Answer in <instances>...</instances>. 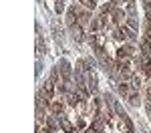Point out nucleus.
<instances>
[{
    "label": "nucleus",
    "mask_w": 151,
    "mask_h": 133,
    "mask_svg": "<svg viewBox=\"0 0 151 133\" xmlns=\"http://www.w3.org/2000/svg\"><path fill=\"white\" fill-rule=\"evenodd\" d=\"M127 20H129V16L123 10H113V24H115L117 28L127 26Z\"/></svg>",
    "instance_id": "nucleus-1"
},
{
    "label": "nucleus",
    "mask_w": 151,
    "mask_h": 133,
    "mask_svg": "<svg viewBox=\"0 0 151 133\" xmlns=\"http://www.w3.org/2000/svg\"><path fill=\"white\" fill-rule=\"evenodd\" d=\"M50 111H52V115H57V117H60L63 115V109H65V101L63 99H52L50 101Z\"/></svg>",
    "instance_id": "nucleus-2"
},
{
    "label": "nucleus",
    "mask_w": 151,
    "mask_h": 133,
    "mask_svg": "<svg viewBox=\"0 0 151 133\" xmlns=\"http://www.w3.org/2000/svg\"><path fill=\"white\" fill-rule=\"evenodd\" d=\"M91 22H93V18H91L89 10H79V18H77V24H81V26H89V28H91Z\"/></svg>",
    "instance_id": "nucleus-3"
},
{
    "label": "nucleus",
    "mask_w": 151,
    "mask_h": 133,
    "mask_svg": "<svg viewBox=\"0 0 151 133\" xmlns=\"http://www.w3.org/2000/svg\"><path fill=\"white\" fill-rule=\"evenodd\" d=\"M93 133H103L105 129V119L103 117H95L93 121H91V127H89Z\"/></svg>",
    "instance_id": "nucleus-4"
},
{
    "label": "nucleus",
    "mask_w": 151,
    "mask_h": 133,
    "mask_svg": "<svg viewBox=\"0 0 151 133\" xmlns=\"http://www.w3.org/2000/svg\"><path fill=\"white\" fill-rule=\"evenodd\" d=\"M70 32H73V38H75L77 42H81L83 38H85V32H83V26H81V24H75V26H70Z\"/></svg>",
    "instance_id": "nucleus-5"
},
{
    "label": "nucleus",
    "mask_w": 151,
    "mask_h": 133,
    "mask_svg": "<svg viewBox=\"0 0 151 133\" xmlns=\"http://www.w3.org/2000/svg\"><path fill=\"white\" fill-rule=\"evenodd\" d=\"M58 121H60V129H63L65 133H75V131H77V127H75V125H70L65 117H58Z\"/></svg>",
    "instance_id": "nucleus-6"
},
{
    "label": "nucleus",
    "mask_w": 151,
    "mask_h": 133,
    "mask_svg": "<svg viewBox=\"0 0 151 133\" xmlns=\"http://www.w3.org/2000/svg\"><path fill=\"white\" fill-rule=\"evenodd\" d=\"M141 48H143V55H151V40L143 38L141 40Z\"/></svg>",
    "instance_id": "nucleus-7"
},
{
    "label": "nucleus",
    "mask_w": 151,
    "mask_h": 133,
    "mask_svg": "<svg viewBox=\"0 0 151 133\" xmlns=\"http://www.w3.org/2000/svg\"><path fill=\"white\" fill-rule=\"evenodd\" d=\"M79 2H81V4L85 6V8H87V10H93L95 6H97V2H95V0H79Z\"/></svg>",
    "instance_id": "nucleus-8"
},
{
    "label": "nucleus",
    "mask_w": 151,
    "mask_h": 133,
    "mask_svg": "<svg viewBox=\"0 0 151 133\" xmlns=\"http://www.w3.org/2000/svg\"><path fill=\"white\" fill-rule=\"evenodd\" d=\"M145 99H147V103H151V81H147L145 85Z\"/></svg>",
    "instance_id": "nucleus-9"
},
{
    "label": "nucleus",
    "mask_w": 151,
    "mask_h": 133,
    "mask_svg": "<svg viewBox=\"0 0 151 133\" xmlns=\"http://www.w3.org/2000/svg\"><path fill=\"white\" fill-rule=\"evenodd\" d=\"M129 101H131V105H135V107H137V105L141 103V101H139V93H133V95L129 97Z\"/></svg>",
    "instance_id": "nucleus-10"
},
{
    "label": "nucleus",
    "mask_w": 151,
    "mask_h": 133,
    "mask_svg": "<svg viewBox=\"0 0 151 133\" xmlns=\"http://www.w3.org/2000/svg\"><path fill=\"white\" fill-rule=\"evenodd\" d=\"M55 10H57L58 14L65 10V4H63V0H57V4H55Z\"/></svg>",
    "instance_id": "nucleus-11"
}]
</instances>
